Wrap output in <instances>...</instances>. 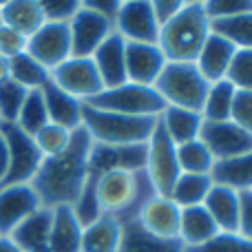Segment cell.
Instances as JSON below:
<instances>
[{
  "mask_svg": "<svg viewBox=\"0 0 252 252\" xmlns=\"http://www.w3.org/2000/svg\"><path fill=\"white\" fill-rule=\"evenodd\" d=\"M230 120L244 130L252 133V91H237Z\"/></svg>",
  "mask_w": 252,
  "mask_h": 252,
  "instance_id": "cell-44",
  "label": "cell"
},
{
  "mask_svg": "<svg viewBox=\"0 0 252 252\" xmlns=\"http://www.w3.org/2000/svg\"><path fill=\"white\" fill-rule=\"evenodd\" d=\"M144 173L151 179L155 192L161 197L170 195L177 177L182 175L177 164V146L168 137V133L159 124V120H157V126L153 130L151 139L146 142V166H144Z\"/></svg>",
  "mask_w": 252,
  "mask_h": 252,
  "instance_id": "cell-7",
  "label": "cell"
},
{
  "mask_svg": "<svg viewBox=\"0 0 252 252\" xmlns=\"http://www.w3.org/2000/svg\"><path fill=\"white\" fill-rule=\"evenodd\" d=\"M51 221H53V210L42 206L33 215H29L20 226H16V230L9 237L16 241V246L22 252H49Z\"/></svg>",
  "mask_w": 252,
  "mask_h": 252,
  "instance_id": "cell-22",
  "label": "cell"
},
{
  "mask_svg": "<svg viewBox=\"0 0 252 252\" xmlns=\"http://www.w3.org/2000/svg\"><path fill=\"white\" fill-rule=\"evenodd\" d=\"M226 80L237 91H252V49H237Z\"/></svg>",
  "mask_w": 252,
  "mask_h": 252,
  "instance_id": "cell-40",
  "label": "cell"
},
{
  "mask_svg": "<svg viewBox=\"0 0 252 252\" xmlns=\"http://www.w3.org/2000/svg\"><path fill=\"white\" fill-rule=\"evenodd\" d=\"M0 252H22L9 235H0Z\"/></svg>",
  "mask_w": 252,
  "mask_h": 252,
  "instance_id": "cell-49",
  "label": "cell"
},
{
  "mask_svg": "<svg viewBox=\"0 0 252 252\" xmlns=\"http://www.w3.org/2000/svg\"><path fill=\"white\" fill-rule=\"evenodd\" d=\"M27 89L13 80L0 82V124H16L20 109L27 100Z\"/></svg>",
  "mask_w": 252,
  "mask_h": 252,
  "instance_id": "cell-36",
  "label": "cell"
},
{
  "mask_svg": "<svg viewBox=\"0 0 252 252\" xmlns=\"http://www.w3.org/2000/svg\"><path fill=\"white\" fill-rule=\"evenodd\" d=\"M93 139L84 126L71 133V142L60 155L44 157L31 186L44 208L73 206L89 179V153Z\"/></svg>",
  "mask_w": 252,
  "mask_h": 252,
  "instance_id": "cell-1",
  "label": "cell"
},
{
  "mask_svg": "<svg viewBox=\"0 0 252 252\" xmlns=\"http://www.w3.org/2000/svg\"><path fill=\"white\" fill-rule=\"evenodd\" d=\"M204 208L215 219L219 232H237L239 230V215H241V199L239 192L228 186L213 184L210 192L204 199Z\"/></svg>",
  "mask_w": 252,
  "mask_h": 252,
  "instance_id": "cell-21",
  "label": "cell"
},
{
  "mask_svg": "<svg viewBox=\"0 0 252 252\" xmlns=\"http://www.w3.org/2000/svg\"><path fill=\"white\" fill-rule=\"evenodd\" d=\"M210 29L213 33L230 40L237 49H252V11L226 20H215L210 22Z\"/></svg>",
  "mask_w": 252,
  "mask_h": 252,
  "instance_id": "cell-34",
  "label": "cell"
},
{
  "mask_svg": "<svg viewBox=\"0 0 252 252\" xmlns=\"http://www.w3.org/2000/svg\"><path fill=\"white\" fill-rule=\"evenodd\" d=\"M95 192L102 215H109L120 223L137 219L144 204L157 195L144 170H113L102 175L95 179Z\"/></svg>",
  "mask_w": 252,
  "mask_h": 252,
  "instance_id": "cell-2",
  "label": "cell"
},
{
  "mask_svg": "<svg viewBox=\"0 0 252 252\" xmlns=\"http://www.w3.org/2000/svg\"><path fill=\"white\" fill-rule=\"evenodd\" d=\"M115 31L109 18L100 16L97 11L80 4L78 13L69 20L71 33V56L75 58H91L95 49Z\"/></svg>",
  "mask_w": 252,
  "mask_h": 252,
  "instance_id": "cell-11",
  "label": "cell"
},
{
  "mask_svg": "<svg viewBox=\"0 0 252 252\" xmlns=\"http://www.w3.org/2000/svg\"><path fill=\"white\" fill-rule=\"evenodd\" d=\"M241 199V215H239V235L252 241V190L239 192Z\"/></svg>",
  "mask_w": 252,
  "mask_h": 252,
  "instance_id": "cell-45",
  "label": "cell"
},
{
  "mask_svg": "<svg viewBox=\"0 0 252 252\" xmlns=\"http://www.w3.org/2000/svg\"><path fill=\"white\" fill-rule=\"evenodd\" d=\"M213 177L210 175H190L182 173L175 182L173 190H170V199L179 206V208H190V206H201L206 195L213 188Z\"/></svg>",
  "mask_w": 252,
  "mask_h": 252,
  "instance_id": "cell-32",
  "label": "cell"
},
{
  "mask_svg": "<svg viewBox=\"0 0 252 252\" xmlns=\"http://www.w3.org/2000/svg\"><path fill=\"white\" fill-rule=\"evenodd\" d=\"M146 166V144H97L93 142L89 153V177L100 179L113 170H144Z\"/></svg>",
  "mask_w": 252,
  "mask_h": 252,
  "instance_id": "cell-12",
  "label": "cell"
},
{
  "mask_svg": "<svg viewBox=\"0 0 252 252\" xmlns=\"http://www.w3.org/2000/svg\"><path fill=\"white\" fill-rule=\"evenodd\" d=\"M166 62L168 60L157 44L126 42V78L128 82L155 87Z\"/></svg>",
  "mask_w": 252,
  "mask_h": 252,
  "instance_id": "cell-16",
  "label": "cell"
},
{
  "mask_svg": "<svg viewBox=\"0 0 252 252\" xmlns=\"http://www.w3.org/2000/svg\"><path fill=\"white\" fill-rule=\"evenodd\" d=\"M177 164L182 173L210 175L215 166V157L201 139H192V142L177 146Z\"/></svg>",
  "mask_w": 252,
  "mask_h": 252,
  "instance_id": "cell-33",
  "label": "cell"
},
{
  "mask_svg": "<svg viewBox=\"0 0 252 252\" xmlns=\"http://www.w3.org/2000/svg\"><path fill=\"white\" fill-rule=\"evenodd\" d=\"M42 208L38 192L31 184L0 188V235H11L29 215Z\"/></svg>",
  "mask_w": 252,
  "mask_h": 252,
  "instance_id": "cell-15",
  "label": "cell"
},
{
  "mask_svg": "<svg viewBox=\"0 0 252 252\" xmlns=\"http://www.w3.org/2000/svg\"><path fill=\"white\" fill-rule=\"evenodd\" d=\"M82 126L97 144H146L157 126V118H133V115L100 111L82 102Z\"/></svg>",
  "mask_w": 252,
  "mask_h": 252,
  "instance_id": "cell-4",
  "label": "cell"
},
{
  "mask_svg": "<svg viewBox=\"0 0 252 252\" xmlns=\"http://www.w3.org/2000/svg\"><path fill=\"white\" fill-rule=\"evenodd\" d=\"M53 210L49 252H82V230L71 206H58Z\"/></svg>",
  "mask_w": 252,
  "mask_h": 252,
  "instance_id": "cell-23",
  "label": "cell"
},
{
  "mask_svg": "<svg viewBox=\"0 0 252 252\" xmlns=\"http://www.w3.org/2000/svg\"><path fill=\"white\" fill-rule=\"evenodd\" d=\"M186 246L179 239L155 237L139 226L137 219L122 223V244L118 252H184Z\"/></svg>",
  "mask_w": 252,
  "mask_h": 252,
  "instance_id": "cell-24",
  "label": "cell"
},
{
  "mask_svg": "<svg viewBox=\"0 0 252 252\" xmlns=\"http://www.w3.org/2000/svg\"><path fill=\"white\" fill-rule=\"evenodd\" d=\"M82 4L97 11L100 16L109 18L111 22H115V16H118V9H120V0H84Z\"/></svg>",
  "mask_w": 252,
  "mask_h": 252,
  "instance_id": "cell-47",
  "label": "cell"
},
{
  "mask_svg": "<svg viewBox=\"0 0 252 252\" xmlns=\"http://www.w3.org/2000/svg\"><path fill=\"white\" fill-rule=\"evenodd\" d=\"M27 53L53 71L71 58V33L69 22H44L27 40Z\"/></svg>",
  "mask_w": 252,
  "mask_h": 252,
  "instance_id": "cell-13",
  "label": "cell"
},
{
  "mask_svg": "<svg viewBox=\"0 0 252 252\" xmlns=\"http://www.w3.org/2000/svg\"><path fill=\"white\" fill-rule=\"evenodd\" d=\"M71 133L73 130L49 122L33 135V142L38 146V151L42 153V157H53V155H60L62 151H66V146L71 142Z\"/></svg>",
  "mask_w": 252,
  "mask_h": 252,
  "instance_id": "cell-37",
  "label": "cell"
},
{
  "mask_svg": "<svg viewBox=\"0 0 252 252\" xmlns=\"http://www.w3.org/2000/svg\"><path fill=\"white\" fill-rule=\"evenodd\" d=\"M235 95H237V89L228 80H219V82L210 84L204 106H201L204 122H226V120H230Z\"/></svg>",
  "mask_w": 252,
  "mask_h": 252,
  "instance_id": "cell-31",
  "label": "cell"
},
{
  "mask_svg": "<svg viewBox=\"0 0 252 252\" xmlns=\"http://www.w3.org/2000/svg\"><path fill=\"white\" fill-rule=\"evenodd\" d=\"M9 80V60L0 56V82Z\"/></svg>",
  "mask_w": 252,
  "mask_h": 252,
  "instance_id": "cell-50",
  "label": "cell"
},
{
  "mask_svg": "<svg viewBox=\"0 0 252 252\" xmlns=\"http://www.w3.org/2000/svg\"><path fill=\"white\" fill-rule=\"evenodd\" d=\"M9 170V148H7V139L0 133V186H2L4 177H7Z\"/></svg>",
  "mask_w": 252,
  "mask_h": 252,
  "instance_id": "cell-48",
  "label": "cell"
},
{
  "mask_svg": "<svg viewBox=\"0 0 252 252\" xmlns=\"http://www.w3.org/2000/svg\"><path fill=\"white\" fill-rule=\"evenodd\" d=\"M199 139L213 153L215 161L232 159L252 151V133L237 126L232 120L226 122H204Z\"/></svg>",
  "mask_w": 252,
  "mask_h": 252,
  "instance_id": "cell-14",
  "label": "cell"
},
{
  "mask_svg": "<svg viewBox=\"0 0 252 252\" xmlns=\"http://www.w3.org/2000/svg\"><path fill=\"white\" fill-rule=\"evenodd\" d=\"M213 33L210 20L204 11V2H184L179 13L159 27L157 47L168 62H195L204 42Z\"/></svg>",
  "mask_w": 252,
  "mask_h": 252,
  "instance_id": "cell-3",
  "label": "cell"
},
{
  "mask_svg": "<svg viewBox=\"0 0 252 252\" xmlns=\"http://www.w3.org/2000/svg\"><path fill=\"white\" fill-rule=\"evenodd\" d=\"M0 133L7 139L9 148V170L2 186H16V184H31L35 177L40 164H42V153L38 151L33 137L20 130L16 124H0ZM0 186V188H2Z\"/></svg>",
  "mask_w": 252,
  "mask_h": 252,
  "instance_id": "cell-8",
  "label": "cell"
},
{
  "mask_svg": "<svg viewBox=\"0 0 252 252\" xmlns=\"http://www.w3.org/2000/svg\"><path fill=\"white\" fill-rule=\"evenodd\" d=\"M40 91H42V97H44L49 122L62 126V128H69V130H75L82 126V100L62 91L51 80Z\"/></svg>",
  "mask_w": 252,
  "mask_h": 252,
  "instance_id": "cell-20",
  "label": "cell"
},
{
  "mask_svg": "<svg viewBox=\"0 0 252 252\" xmlns=\"http://www.w3.org/2000/svg\"><path fill=\"white\" fill-rule=\"evenodd\" d=\"M155 89L164 97L166 106L201 113L210 84L199 73L195 62H166L164 71L155 82Z\"/></svg>",
  "mask_w": 252,
  "mask_h": 252,
  "instance_id": "cell-5",
  "label": "cell"
},
{
  "mask_svg": "<svg viewBox=\"0 0 252 252\" xmlns=\"http://www.w3.org/2000/svg\"><path fill=\"white\" fill-rule=\"evenodd\" d=\"M9 80L25 87L27 91H40L51 80V71L25 51L9 60Z\"/></svg>",
  "mask_w": 252,
  "mask_h": 252,
  "instance_id": "cell-30",
  "label": "cell"
},
{
  "mask_svg": "<svg viewBox=\"0 0 252 252\" xmlns=\"http://www.w3.org/2000/svg\"><path fill=\"white\" fill-rule=\"evenodd\" d=\"M47 124H49V115H47V106H44L42 91H29L25 104H22V109H20V115H18V120H16V126L33 137V135Z\"/></svg>",
  "mask_w": 252,
  "mask_h": 252,
  "instance_id": "cell-35",
  "label": "cell"
},
{
  "mask_svg": "<svg viewBox=\"0 0 252 252\" xmlns=\"http://www.w3.org/2000/svg\"><path fill=\"white\" fill-rule=\"evenodd\" d=\"M115 33H120L126 42L157 44L159 38V22L153 13L151 0H126L120 2L115 16Z\"/></svg>",
  "mask_w": 252,
  "mask_h": 252,
  "instance_id": "cell-10",
  "label": "cell"
},
{
  "mask_svg": "<svg viewBox=\"0 0 252 252\" xmlns=\"http://www.w3.org/2000/svg\"><path fill=\"white\" fill-rule=\"evenodd\" d=\"M84 104L100 111H111V113L133 115V118H159L166 109L164 97L157 93L155 87H144L135 82H124L115 89H104Z\"/></svg>",
  "mask_w": 252,
  "mask_h": 252,
  "instance_id": "cell-6",
  "label": "cell"
},
{
  "mask_svg": "<svg viewBox=\"0 0 252 252\" xmlns=\"http://www.w3.org/2000/svg\"><path fill=\"white\" fill-rule=\"evenodd\" d=\"M27 35H22L20 31L11 29V27L0 22V56L11 60V58L20 56L27 51Z\"/></svg>",
  "mask_w": 252,
  "mask_h": 252,
  "instance_id": "cell-43",
  "label": "cell"
},
{
  "mask_svg": "<svg viewBox=\"0 0 252 252\" xmlns=\"http://www.w3.org/2000/svg\"><path fill=\"white\" fill-rule=\"evenodd\" d=\"M51 82L82 102H89L100 91H104V84H102L93 58L71 56L69 60H64L60 66L51 71Z\"/></svg>",
  "mask_w": 252,
  "mask_h": 252,
  "instance_id": "cell-9",
  "label": "cell"
},
{
  "mask_svg": "<svg viewBox=\"0 0 252 252\" xmlns=\"http://www.w3.org/2000/svg\"><path fill=\"white\" fill-rule=\"evenodd\" d=\"M71 208H73V215L78 217V221L82 228H87L89 223H93L95 219L102 217V208H100L97 192H95V179L93 177L87 179L82 192H80V197L75 199V204L71 206Z\"/></svg>",
  "mask_w": 252,
  "mask_h": 252,
  "instance_id": "cell-38",
  "label": "cell"
},
{
  "mask_svg": "<svg viewBox=\"0 0 252 252\" xmlns=\"http://www.w3.org/2000/svg\"><path fill=\"white\" fill-rule=\"evenodd\" d=\"M0 22L29 38L44 25V16L38 0H7L0 2Z\"/></svg>",
  "mask_w": 252,
  "mask_h": 252,
  "instance_id": "cell-26",
  "label": "cell"
},
{
  "mask_svg": "<svg viewBox=\"0 0 252 252\" xmlns=\"http://www.w3.org/2000/svg\"><path fill=\"white\" fill-rule=\"evenodd\" d=\"M204 11L210 22L226 20V18H235L252 11V0H206Z\"/></svg>",
  "mask_w": 252,
  "mask_h": 252,
  "instance_id": "cell-41",
  "label": "cell"
},
{
  "mask_svg": "<svg viewBox=\"0 0 252 252\" xmlns=\"http://www.w3.org/2000/svg\"><path fill=\"white\" fill-rule=\"evenodd\" d=\"M237 53V47L226 40L223 35L210 33L208 40L204 42L199 56L195 60V66L199 69V73L204 75V80L208 84H215L219 80H226L228 69H230V62Z\"/></svg>",
  "mask_w": 252,
  "mask_h": 252,
  "instance_id": "cell-19",
  "label": "cell"
},
{
  "mask_svg": "<svg viewBox=\"0 0 252 252\" xmlns=\"http://www.w3.org/2000/svg\"><path fill=\"white\" fill-rule=\"evenodd\" d=\"M210 177L215 184L228 186L237 192L252 190V151L232 157V159L215 161Z\"/></svg>",
  "mask_w": 252,
  "mask_h": 252,
  "instance_id": "cell-29",
  "label": "cell"
},
{
  "mask_svg": "<svg viewBox=\"0 0 252 252\" xmlns=\"http://www.w3.org/2000/svg\"><path fill=\"white\" fill-rule=\"evenodd\" d=\"M215 235H219V228L210 213L201 206H190V208H182V219H179V241L186 248H195V246H204Z\"/></svg>",
  "mask_w": 252,
  "mask_h": 252,
  "instance_id": "cell-25",
  "label": "cell"
},
{
  "mask_svg": "<svg viewBox=\"0 0 252 252\" xmlns=\"http://www.w3.org/2000/svg\"><path fill=\"white\" fill-rule=\"evenodd\" d=\"M122 244V223L102 215L82 230V252H118Z\"/></svg>",
  "mask_w": 252,
  "mask_h": 252,
  "instance_id": "cell-28",
  "label": "cell"
},
{
  "mask_svg": "<svg viewBox=\"0 0 252 252\" xmlns=\"http://www.w3.org/2000/svg\"><path fill=\"white\" fill-rule=\"evenodd\" d=\"M93 62L102 78L104 89H115L128 82L126 78V40L120 33H111L93 53Z\"/></svg>",
  "mask_w": 252,
  "mask_h": 252,
  "instance_id": "cell-18",
  "label": "cell"
},
{
  "mask_svg": "<svg viewBox=\"0 0 252 252\" xmlns=\"http://www.w3.org/2000/svg\"><path fill=\"white\" fill-rule=\"evenodd\" d=\"M151 4H153V13H155L159 27L166 25L170 18L177 16L179 9L184 7L182 0H151Z\"/></svg>",
  "mask_w": 252,
  "mask_h": 252,
  "instance_id": "cell-46",
  "label": "cell"
},
{
  "mask_svg": "<svg viewBox=\"0 0 252 252\" xmlns=\"http://www.w3.org/2000/svg\"><path fill=\"white\" fill-rule=\"evenodd\" d=\"M44 22H69L78 13L80 0H38Z\"/></svg>",
  "mask_w": 252,
  "mask_h": 252,
  "instance_id": "cell-42",
  "label": "cell"
},
{
  "mask_svg": "<svg viewBox=\"0 0 252 252\" xmlns=\"http://www.w3.org/2000/svg\"><path fill=\"white\" fill-rule=\"evenodd\" d=\"M157 120H159V124L168 133V137L175 142V146L192 142V139H199L201 124H204V118H201L199 111L177 109V106H166L164 113Z\"/></svg>",
  "mask_w": 252,
  "mask_h": 252,
  "instance_id": "cell-27",
  "label": "cell"
},
{
  "mask_svg": "<svg viewBox=\"0 0 252 252\" xmlns=\"http://www.w3.org/2000/svg\"><path fill=\"white\" fill-rule=\"evenodd\" d=\"M184 252H252V241L239 232H219L204 246L186 248Z\"/></svg>",
  "mask_w": 252,
  "mask_h": 252,
  "instance_id": "cell-39",
  "label": "cell"
},
{
  "mask_svg": "<svg viewBox=\"0 0 252 252\" xmlns=\"http://www.w3.org/2000/svg\"><path fill=\"white\" fill-rule=\"evenodd\" d=\"M179 219H182V208L170 197L161 195L151 197L137 215V221L144 230L164 239H179Z\"/></svg>",
  "mask_w": 252,
  "mask_h": 252,
  "instance_id": "cell-17",
  "label": "cell"
}]
</instances>
